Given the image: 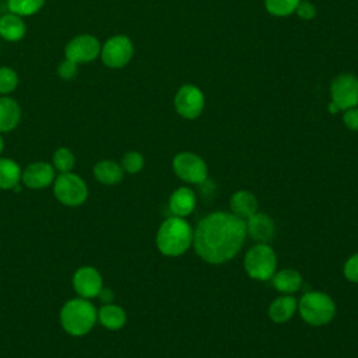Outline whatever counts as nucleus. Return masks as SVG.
<instances>
[{
  "label": "nucleus",
  "instance_id": "nucleus-1",
  "mask_svg": "<svg viewBox=\"0 0 358 358\" xmlns=\"http://www.w3.org/2000/svg\"><path fill=\"white\" fill-rule=\"evenodd\" d=\"M246 238L245 220L231 211H214L193 229V248L200 259L221 264L238 255Z\"/></svg>",
  "mask_w": 358,
  "mask_h": 358
},
{
  "label": "nucleus",
  "instance_id": "nucleus-2",
  "mask_svg": "<svg viewBox=\"0 0 358 358\" xmlns=\"http://www.w3.org/2000/svg\"><path fill=\"white\" fill-rule=\"evenodd\" d=\"M155 243L162 255L180 256L193 245V228L185 218L172 215L159 225Z\"/></svg>",
  "mask_w": 358,
  "mask_h": 358
},
{
  "label": "nucleus",
  "instance_id": "nucleus-3",
  "mask_svg": "<svg viewBox=\"0 0 358 358\" xmlns=\"http://www.w3.org/2000/svg\"><path fill=\"white\" fill-rule=\"evenodd\" d=\"M98 320V310L85 298H73L60 309V324L63 330L74 337L84 336L91 331Z\"/></svg>",
  "mask_w": 358,
  "mask_h": 358
},
{
  "label": "nucleus",
  "instance_id": "nucleus-4",
  "mask_svg": "<svg viewBox=\"0 0 358 358\" xmlns=\"http://www.w3.org/2000/svg\"><path fill=\"white\" fill-rule=\"evenodd\" d=\"M298 312L301 319L310 326H324L330 323L336 315V303L330 295L320 291H310L298 301Z\"/></svg>",
  "mask_w": 358,
  "mask_h": 358
},
{
  "label": "nucleus",
  "instance_id": "nucleus-5",
  "mask_svg": "<svg viewBox=\"0 0 358 358\" xmlns=\"http://www.w3.org/2000/svg\"><path fill=\"white\" fill-rule=\"evenodd\" d=\"M246 274L257 281L270 280L277 270V256L268 243H256L243 259Z\"/></svg>",
  "mask_w": 358,
  "mask_h": 358
},
{
  "label": "nucleus",
  "instance_id": "nucleus-6",
  "mask_svg": "<svg viewBox=\"0 0 358 358\" xmlns=\"http://www.w3.org/2000/svg\"><path fill=\"white\" fill-rule=\"evenodd\" d=\"M55 197L67 207L81 206L88 197V187L83 178L76 173L64 172L53 180Z\"/></svg>",
  "mask_w": 358,
  "mask_h": 358
},
{
  "label": "nucleus",
  "instance_id": "nucleus-7",
  "mask_svg": "<svg viewBox=\"0 0 358 358\" xmlns=\"http://www.w3.org/2000/svg\"><path fill=\"white\" fill-rule=\"evenodd\" d=\"M175 175L186 183L200 185L207 179V165L201 157L190 151L178 152L172 159Z\"/></svg>",
  "mask_w": 358,
  "mask_h": 358
},
{
  "label": "nucleus",
  "instance_id": "nucleus-8",
  "mask_svg": "<svg viewBox=\"0 0 358 358\" xmlns=\"http://www.w3.org/2000/svg\"><path fill=\"white\" fill-rule=\"evenodd\" d=\"M134 55V46L129 36L115 35L101 46L102 63L109 69L124 67Z\"/></svg>",
  "mask_w": 358,
  "mask_h": 358
},
{
  "label": "nucleus",
  "instance_id": "nucleus-9",
  "mask_svg": "<svg viewBox=\"0 0 358 358\" xmlns=\"http://www.w3.org/2000/svg\"><path fill=\"white\" fill-rule=\"evenodd\" d=\"M330 96L338 110H347L358 106V77L344 73L333 78L330 84Z\"/></svg>",
  "mask_w": 358,
  "mask_h": 358
},
{
  "label": "nucleus",
  "instance_id": "nucleus-10",
  "mask_svg": "<svg viewBox=\"0 0 358 358\" xmlns=\"http://www.w3.org/2000/svg\"><path fill=\"white\" fill-rule=\"evenodd\" d=\"M204 94L203 91L193 85V84H185L182 85L173 98V106L179 116L185 119H196L201 115L204 109Z\"/></svg>",
  "mask_w": 358,
  "mask_h": 358
},
{
  "label": "nucleus",
  "instance_id": "nucleus-11",
  "mask_svg": "<svg viewBox=\"0 0 358 358\" xmlns=\"http://www.w3.org/2000/svg\"><path fill=\"white\" fill-rule=\"evenodd\" d=\"M101 46V42L94 35L81 34L67 42L64 46V57L77 64L90 63L99 57Z\"/></svg>",
  "mask_w": 358,
  "mask_h": 358
},
{
  "label": "nucleus",
  "instance_id": "nucleus-12",
  "mask_svg": "<svg viewBox=\"0 0 358 358\" xmlns=\"http://www.w3.org/2000/svg\"><path fill=\"white\" fill-rule=\"evenodd\" d=\"M102 287V275L96 268L83 266L76 270L73 275V288L78 296L85 299L95 298L99 295Z\"/></svg>",
  "mask_w": 358,
  "mask_h": 358
},
{
  "label": "nucleus",
  "instance_id": "nucleus-13",
  "mask_svg": "<svg viewBox=\"0 0 358 358\" xmlns=\"http://www.w3.org/2000/svg\"><path fill=\"white\" fill-rule=\"evenodd\" d=\"M56 175H55V168L52 164L48 162H34L29 164L21 175L22 183L29 187V189H43L48 187L49 185H53Z\"/></svg>",
  "mask_w": 358,
  "mask_h": 358
},
{
  "label": "nucleus",
  "instance_id": "nucleus-14",
  "mask_svg": "<svg viewBox=\"0 0 358 358\" xmlns=\"http://www.w3.org/2000/svg\"><path fill=\"white\" fill-rule=\"evenodd\" d=\"M246 235H249L256 243H268L275 235V224L266 213H255L245 220Z\"/></svg>",
  "mask_w": 358,
  "mask_h": 358
},
{
  "label": "nucleus",
  "instance_id": "nucleus-15",
  "mask_svg": "<svg viewBox=\"0 0 358 358\" xmlns=\"http://www.w3.org/2000/svg\"><path fill=\"white\" fill-rule=\"evenodd\" d=\"M168 207H169V211L172 213V215L182 217V218L187 217L189 214L193 213V210L196 207L194 192L187 186H182V187L176 189L169 197Z\"/></svg>",
  "mask_w": 358,
  "mask_h": 358
},
{
  "label": "nucleus",
  "instance_id": "nucleus-16",
  "mask_svg": "<svg viewBox=\"0 0 358 358\" xmlns=\"http://www.w3.org/2000/svg\"><path fill=\"white\" fill-rule=\"evenodd\" d=\"M298 302L292 295L282 294L277 296L268 306V317L274 323L288 322L296 312Z\"/></svg>",
  "mask_w": 358,
  "mask_h": 358
},
{
  "label": "nucleus",
  "instance_id": "nucleus-17",
  "mask_svg": "<svg viewBox=\"0 0 358 358\" xmlns=\"http://www.w3.org/2000/svg\"><path fill=\"white\" fill-rule=\"evenodd\" d=\"M231 213L242 220H248L250 215L257 213V200L253 193L248 190H238L229 199Z\"/></svg>",
  "mask_w": 358,
  "mask_h": 358
},
{
  "label": "nucleus",
  "instance_id": "nucleus-18",
  "mask_svg": "<svg viewBox=\"0 0 358 358\" xmlns=\"http://www.w3.org/2000/svg\"><path fill=\"white\" fill-rule=\"evenodd\" d=\"M21 120V108L18 102L7 95L0 96V133L14 130Z\"/></svg>",
  "mask_w": 358,
  "mask_h": 358
},
{
  "label": "nucleus",
  "instance_id": "nucleus-19",
  "mask_svg": "<svg viewBox=\"0 0 358 358\" xmlns=\"http://www.w3.org/2000/svg\"><path fill=\"white\" fill-rule=\"evenodd\" d=\"M27 27L22 17L7 13L0 15V36L7 42H17L25 36Z\"/></svg>",
  "mask_w": 358,
  "mask_h": 358
},
{
  "label": "nucleus",
  "instance_id": "nucleus-20",
  "mask_svg": "<svg viewBox=\"0 0 358 358\" xmlns=\"http://www.w3.org/2000/svg\"><path fill=\"white\" fill-rule=\"evenodd\" d=\"M123 169L120 164L112 159H102L98 161L94 166V176L102 185H117L123 179Z\"/></svg>",
  "mask_w": 358,
  "mask_h": 358
},
{
  "label": "nucleus",
  "instance_id": "nucleus-21",
  "mask_svg": "<svg viewBox=\"0 0 358 358\" xmlns=\"http://www.w3.org/2000/svg\"><path fill=\"white\" fill-rule=\"evenodd\" d=\"M271 282L278 292L292 295L301 288L302 277L296 270L284 268L274 273V275L271 277Z\"/></svg>",
  "mask_w": 358,
  "mask_h": 358
},
{
  "label": "nucleus",
  "instance_id": "nucleus-22",
  "mask_svg": "<svg viewBox=\"0 0 358 358\" xmlns=\"http://www.w3.org/2000/svg\"><path fill=\"white\" fill-rule=\"evenodd\" d=\"M126 312L119 305L105 303L98 310L99 323L108 330H119L126 323Z\"/></svg>",
  "mask_w": 358,
  "mask_h": 358
},
{
  "label": "nucleus",
  "instance_id": "nucleus-23",
  "mask_svg": "<svg viewBox=\"0 0 358 358\" xmlns=\"http://www.w3.org/2000/svg\"><path fill=\"white\" fill-rule=\"evenodd\" d=\"M20 165L10 158H0V189L13 190L21 180Z\"/></svg>",
  "mask_w": 358,
  "mask_h": 358
},
{
  "label": "nucleus",
  "instance_id": "nucleus-24",
  "mask_svg": "<svg viewBox=\"0 0 358 358\" xmlns=\"http://www.w3.org/2000/svg\"><path fill=\"white\" fill-rule=\"evenodd\" d=\"M46 0H7V7L10 13H14L20 17H29L36 14Z\"/></svg>",
  "mask_w": 358,
  "mask_h": 358
},
{
  "label": "nucleus",
  "instance_id": "nucleus-25",
  "mask_svg": "<svg viewBox=\"0 0 358 358\" xmlns=\"http://www.w3.org/2000/svg\"><path fill=\"white\" fill-rule=\"evenodd\" d=\"M74 164H76V157L71 152V150L66 147L57 148L52 155V165L55 171H59L60 173L71 172V169L74 168Z\"/></svg>",
  "mask_w": 358,
  "mask_h": 358
},
{
  "label": "nucleus",
  "instance_id": "nucleus-26",
  "mask_svg": "<svg viewBox=\"0 0 358 358\" xmlns=\"http://www.w3.org/2000/svg\"><path fill=\"white\" fill-rule=\"evenodd\" d=\"M301 0H264V7L274 17H288L295 13Z\"/></svg>",
  "mask_w": 358,
  "mask_h": 358
},
{
  "label": "nucleus",
  "instance_id": "nucleus-27",
  "mask_svg": "<svg viewBox=\"0 0 358 358\" xmlns=\"http://www.w3.org/2000/svg\"><path fill=\"white\" fill-rule=\"evenodd\" d=\"M18 85V74L8 66L0 67V96L15 91Z\"/></svg>",
  "mask_w": 358,
  "mask_h": 358
},
{
  "label": "nucleus",
  "instance_id": "nucleus-28",
  "mask_svg": "<svg viewBox=\"0 0 358 358\" xmlns=\"http://www.w3.org/2000/svg\"><path fill=\"white\" fill-rule=\"evenodd\" d=\"M120 166H122V169L124 172L134 175V173H137V172H140L143 169V166H144V157L140 152H137V151H129V152H126L123 155Z\"/></svg>",
  "mask_w": 358,
  "mask_h": 358
},
{
  "label": "nucleus",
  "instance_id": "nucleus-29",
  "mask_svg": "<svg viewBox=\"0 0 358 358\" xmlns=\"http://www.w3.org/2000/svg\"><path fill=\"white\" fill-rule=\"evenodd\" d=\"M343 274L348 281L358 284V253L347 259L343 267Z\"/></svg>",
  "mask_w": 358,
  "mask_h": 358
},
{
  "label": "nucleus",
  "instance_id": "nucleus-30",
  "mask_svg": "<svg viewBox=\"0 0 358 358\" xmlns=\"http://www.w3.org/2000/svg\"><path fill=\"white\" fill-rule=\"evenodd\" d=\"M78 73V64L66 59L59 64L57 67V74L63 78V80H71L76 77V74Z\"/></svg>",
  "mask_w": 358,
  "mask_h": 358
},
{
  "label": "nucleus",
  "instance_id": "nucleus-31",
  "mask_svg": "<svg viewBox=\"0 0 358 358\" xmlns=\"http://www.w3.org/2000/svg\"><path fill=\"white\" fill-rule=\"evenodd\" d=\"M295 13H296V15H298L301 20L309 21V20L315 18V15H316V7H315L310 1H308V0H301V1L298 3L296 8H295Z\"/></svg>",
  "mask_w": 358,
  "mask_h": 358
},
{
  "label": "nucleus",
  "instance_id": "nucleus-32",
  "mask_svg": "<svg viewBox=\"0 0 358 358\" xmlns=\"http://www.w3.org/2000/svg\"><path fill=\"white\" fill-rule=\"evenodd\" d=\"M344 126L351 131H358V108H350L343 115Z\"/></svg>",
  "mask_w": 358,
  "mask_h": 358
},
{
  "label": "nucleus",
  "instance_id": "nucleus-33",
  "mask_svg": "<svg viewBox=\"0 0 358 358\" xmlns=\"http://www.w3.org/2000/svg\"><path fill=\"white\" fill-rule=\"evenodd\" d=\"M101 299H102V302H105V303H110L112 302V299H113V292L110 291V289H106V288H103L102 287V289H101V292H99V295H98Z\"/></svg>",
  "mask_w": 358,
  "mask_h": 358
},
{
  "label": "nucleus",
  "instance_id": "nucleus-34",
  "mask_svg": "<svg viewBox=\"0 0 358 358\" xmlns=\"http://www.w3.org/2000/svg\"><path fill=\"white\" fill-rule=\"evenodd\" d=\"M327 109H329V112H330V113H337V112H340V110H338V108H337L333 102H330V103H329Z\"/></svg>",
  "mask_w": 358,
  "mask_h": 358
},
{
  "label": "nucleus",
  "instance_id": "nucleus-35",
  "mask_svg": "<svg viewBox=\"0 0 358 358\" xmlns=\"http://www.w3.org/2000/svg\"><path fill=\"white\" fill-rule=\"evenodd\" d=\"M3 150H4V140H3V136L0 133V154L3 152Z\"/></svg>",
  "mask_w": 358,
  "mask_h": 358
}]
</instances>
